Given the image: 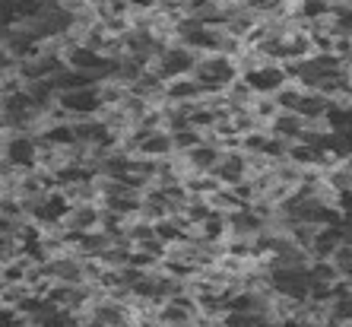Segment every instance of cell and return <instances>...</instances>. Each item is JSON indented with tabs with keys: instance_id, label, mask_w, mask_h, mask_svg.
Returning a JSON list of instances; mask_svg holds the SVG:
<instances>
[{
	"instance_id": "6da1fadb",
	"label": "cell",
	"mask_w": 352,
	"mask_h": 327,
	"mask_svg": "<svg viewBox=\"0 0 352 327\" xmlns=\"http://www.w3.org/2000/svg\"><path fill=\"white\" fill-rule=\"evenodd\" d=\"M194 76L206 89V96H222V92L241 76V67H238L235 58L216 54L213 51V54H200V61H197V67H194Z\"/></svg>"
},
{
	"instance_id": "7a4b0ae2",
	"label": "cell",
	"mask_w": 352,
	"mask_h": 327,
	"mask_svg": "<svg viewBox=\"0 0 352 327\" xmlns=\"http://www.w3.org/2000/svg\"><path fill=\"white\" fill-rule=\"evenodd\" d=\"M197 61H200V51L188 48V45H181V41H168V45L159 51V58H156V64H153V70H159L165 80H175V76L194 74Z\"/></svg>"
},
{
	"instance_id": "3957f363",
	"label": "cell",
	"mask_w": 352,
	"mask_h": 327,
	"mask_svg": "<svg viewBox=\"0 0 352 327\" xmlns=\"http://www.w3.org/2000/svg\"><path fill=\"white\" fill-rule=\"evenodd\" d=\"M38 153L41 149L35 134H3V162L19 172L38 169Z\"/></svg>"
},
{
	"instance_id": "277c9868",
	"label": "cell",
	"mask_w": 352,
	"mask_h": 327,
	"mask_svg": "<svg viewBox=\"0 0 352 327\" xmlns=\"http://www.w3.org/2000/svg\"><path fill=\"white\" fill-rule=\"evenodd\" d=\"M60 108L67 112V118H98L105 112V98L98 86H82V89H67L60 92Z\"/></svg>"
},
{
	"instance_id": "5b68a950",
	"label": "cell",
	"mask_w": 352,
	"mask_h": 327,
	"mask_svg": "<svg viewBox=\"0 0 352 327\" xmlns=\"http://www.w3.org/2000/svg\"><path fill=\"white\" fill-rule=\"evenodd\" d=\"M245 80L254 86L257 96H276V92L283 89L292 76H289L286 64H279V61H267V64L254 67V70H248Z\"/></svg>"
},
{
	"instance_id": "8992f818",
	"label": "cell",
	"mask_w": 352,
	"mask_h": 327,
	"mask_svg": "<svg viewBox=\"0 0 352 327\" xmlns=\"http://www.w3.org/2000/svg\"><path fill=\"white\" fill-rule=\"evenodd\" d=\"M213 175L226 184V188H235L245 178H251V165H248V153L245 149H226L219 159V165L213 169Z\"/></svg>"
},
{
	"instance_id": "52a82bcc",
	"label": "cell",
	"mask_w": 352,
	"mask_h": 327,
	"mask_svg": "<svg viewBox=\"0 0 352 327\" xmlns=\"http://www.w3.org/2000/svg\"><path fill=\"white\" fill-rule=\"evenodd\" d=\"M175 153H178V149H175L172 131H165V127H156V131H149L146 137L137 140V156H143V159L162 162V159H168V156H175Z\"/></svg>"
},
{
	"instance_id": "ba28073f",
	"label": "cell",
	"mask_w": 352,
	"mask_h": 327,
	"mask_svg": "<svg viewBox=\"0 0 352 327\" xmlns=\"http://www.w3.org/2000/svg\"><path fill=\"white\" fill-rule=\"evenodd\" d=\"M102 226V204L98 200H86V204H74L64 220V229L70 232H92Z\"/></svg>"
},
{
	"instance_id": "9c48e42d",
	"label": "cell",
	"mask_w": 352,
	"mask_h": 327,
	"mask_svg": "<svg viewBox=\"0 0 352 327\" xmlns=\"http://www.w3.org/2000/svg\"><path fill=\"white\" fill-rule=\"evenodd\" d=\"M343 242H346L343 222H340V226H320L318 235H314V242H311V257L314 261H330Z\"/></svg>"
},
{
	"instance_id": "30bf717a",
	"label": "cell",
	"mask_w": 352,
	"mask_h": 327,
	"mask_svg": "<svg viewBox=\"0 0 352 327\" xmlns=\"http://www.w3.org/2000/svg\"><path fill=\"white\" fill-rule=\"evenodd\" d=\"M222 153H226V149H222L219 143H213V140H204L200 147H194L190 153H181V156H184V162H188L190 172H213L216 165H219Z\"/></svg>"
},
{
	"instance_id": "8fae6325",
	"label": "cell",
	"mask_w": 352,
	"mask_h": 327,
	"mask_svg": "<svg viewBox=\"0 0 352 327\" xmlns=\"http://www.w3.org/2000/svg\"><path fill=\"white\" fill-rule=\"evenodd\" d=\"M206 89L197 83L194 74L188 76H175L168 80V89H165V102H204Z\"/></svg>"
},
{
	"instance_id": "7c38bea8",
	"label": "cell",
	"mask_w": 352,
	"mask_h": 327,
	"mask_svg": "<svg viewBox=\"0 0 352 327\" xmlns=\"http://www.w3.org/2000/svg\"><path fill=\"white\" fill-rule=\"evenodd\" d=\"M305 127H308V121H305L298 112H279L276 121L270 124V131L276 134L279 140H286V143H298V140L305 137Z\"/></svg>"
},
{
	"instance_id": "4fadbf2b",
	"label": "cell",
	"mask_w": 352,
	"mask_h": 327,
	"mask_svg": "<svg viewBox=\"0 0 352 327\" xmlns=\"http://www.w3.org/2000/svg\"><path fill=\"white\" fill-rule=\"evenodd\" d=\"M156 318L162 321V327H190L197 318H200V315H197V311H190V308H184L178 299H168V302L159 305Z\"/></svg>"
},
{
	"instance_id": "5bb4252c",
	"label": "cell",
	"mask_w": 352,
	"mask_h": 327,
	"mask_svg": "<svg viewBox=\"0 0 352 327\" xmlns=\"http://www.w3.org/2000/svg\"><path fill=\"white\" fill-rule=\"evenodd\" d=\"M330 105H333V98L324 96V92H314V89H305V98L302 105H298V115L305 118V121H324L330 112Z\"/></svg>"
},
{
	"instance_id": "9a60e30c",
	"label": "cell",
	"mask_w": 352,
	"mask_h": 327,
	"mask_svg": "<svg viewBox=\"0 0 352 327\" xmlns=\"http://www.w3.org/2000/svg\"><path fill=\"white\" fill-rule=\"evenodd\" d=\"M197 235L210 238V242H226V238H229V216L213 210V216H210V220H204L200 226H197Z\"/></svg>"
},
{
	"instance_id": "2e32d148",
	"label": "cell",
	"mask_w": 352,
	"mask_h": 327,
	"mask_svg": "<svg viewBox=\"0 0 352 327\" xmlns=\"http://www.w3.org/2000/svg\"><path fill=\"white\" fill-rule=\"evenodd\" d=\"M35 264L25 257V254H19V257H13V261H7L3 267H0V273H3V286H10V283H29V273H32Z\"/></svg>"
},
{
	"instance_id": "e0dca14e",
	"label": "cell",
	"mask_w": 352,
	"mask_h": 327,
	"mask_svg": "<svg viewBox=\"0 0 352 327\" xmlns=\"http://www.w3.org/2000/svg\"><path fill=\"white\" fill-rule=\"evenodd\" d=\"M318 156H320V149L311 147V143H305V140H298V143L289 147V159H292L298 169H318Z\"/></svg>"
},
{
	"instance_id": "ac0fdd59",
	"label": "cell",
	"mask_w": 352,
	"mask_h": 327,
	"mask_svg": "<svg viewBox=\"0 0 352 327\" xmlns=\"http://www.w3.org/2000/svg\"><path fill=\"white\" fill-rule=\"evenodd\" d=\"M273 98L279 102V108H283V112H298V105H302V98H305V86H302V83H295V80H289Z\"/></svg>"
},
{
	"instance_id": "d6986e66",
	"label": "cell",
	"mask_w": 352,
	"mask_h": 327,
	"mask_svg": "<svg viewBox=\"0 0 352 327\" xmlns=\"http://www.w3.org/2000/svg\"><path fill=\"white\" fill-rule=\"evenodd\" d=\"M251 112H254V118L263 124V127H270L283 108H279V102L273 96H257L254 102H251Z\"/></svg>"
},
{
	"instance_id": "ffe728a7",
	"label": "cell",
	"mask_w": 352,
	"mask_h": 327,
	"mask_svg": "<svg viewBox=\"0 0 352 327\" xmlns=\"http://www.w3.org/2000/svg\"><path fill=\"white\" fill-rule=\"evenodd\" d=\"M172 140H175V149H178V153H190L194 147H200V143H204L206 134L197 131V127H184V131H175Z\"/></svg>"
},
{
	"instance_id": "44dd1931",
	"label": "cell",
	"mask_w": 352,
	"mask_h": 327,
	"mask_svg": "<svg viewBox=\"0 0 352 327\" xmlns=\"http://www.w3.org/2000/svg\"><path fill=\"white\" fill-rule=\"evenodd\" d=\"M330 261L336 264L340 277H343V279H352V242H343V245L336 248V254L330 257Z\"/></svg>"
},
{
	"instance_id": "7402d4cb",
	"label": "cell",
	"mask_w": 352,
	"mask_h": 327,
	"mask_svg": "<svg viewBox=\"0 0 352 327\" xmlns=\"http://www.w3.org/2000/svg\"><path fill=\"white\" fill-rule=\"evenodd\" d=\"M327 3H330V7H336V10H340V7H352V0H327Z\"/></svg>"
},
{
	"instance_id": "603a6c76",
	"label": "cell",
	"mask_w": 352,
	"mask_h": 327,
	"mask_svg": "<svg viewBox=\"0 0 352 327\" xmlns=\"http://www.w3.org/2000/svg\"><path fill=\"white\" fill-rule=\"evenodd\" d=\"M349 283H352V279H349Z\"/></svg>"
}]
</instances>
